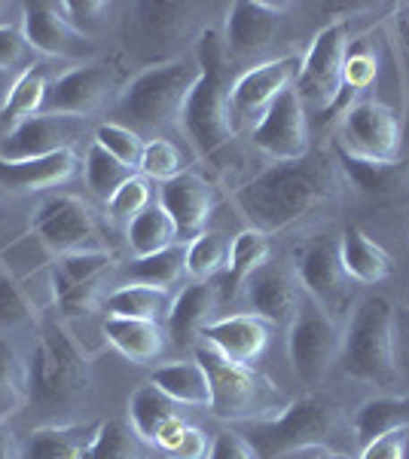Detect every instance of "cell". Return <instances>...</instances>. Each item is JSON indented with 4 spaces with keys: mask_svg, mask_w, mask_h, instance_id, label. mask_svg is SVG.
Listing matches in <instances>:
<instances>
[{
    "mask_svg": "<svg viewBox=\"0 0 409 459\" xmlns=\"http://www.w3.org/2000/svg\"><path fill=\"white\" fill-rule=\"evenodd\" d=\"M342 190V169L324 153L278 162L235 194V205L260 233H278L318 212Z\"/></svg>",
    "mask_w": 409,
    "mask_h": 459,
    "instance_id": "1",
    "label": "cell"
},
{
    "mask_svg": "<svg viewBox=\"0 0 409 459\" xmlns=\"http://www.w3.org/2000/svg\"><path fill=\"white\" fill-rule=\"evenodd\" d=\"M92 389V365L68 328L43 322L28 361V407L40 423L68 426Z\"/></svg>",
    "mask_w": 409,
    "mask_h": 459,
    "instance_id": "2",
    "label": "cell"
},
{
    "mask_svg": "<svg viewBox=\"0 0 409 459\" xmlns=\"http://www.w3.org/2000/svg\"><path fill=\"white\" fill-rule=\"evenodd\" d=\"M244 441L260 459H281L309 447H324L327 454H342L358 447L354 429L339 404L324 395H306L290 402L278 417L251 423Z\"/></svg>",
    "mask_w": 409,
    "mask_h": 459,
    "instance_id": "3",
    "label": "cell"
},
{
    "mask_svg": "<svg viewBox=\"0 0 409 459\" xmlns=\"http://www.w3.org/2000/svg\"><path fill=\"white\" fill-rule=\"evenodd\" d=\"M196 361L205 368L208 386H211V404L208 411L217 420L229 423H263L278 417L290 404V398L281 392L266 374H260L254 365L229 361L208 346L205 340L196 343Z\"/></svg>",
    "mask_w": 409,
    "mask_h": 459,
    "instance_id": "4",
    "label": "cell"
},
{
    "mask_svg": "<svg viewBox=\"0 0 409 459\" xmlns=\"http://www.w3.org/2000/svg\"><path fill=\"white\" fill-rule=\"evenodd\" d=\"M339 365L352 380L391 389L400 380L397 346H394V307L388 298L373 294L361 300L342 331Z\"/></svg>",
    "mask_w": 409,
    "mask_h": 459,
    "instance_id": "5",
    "label": "cell"
},
{
    "mask_svg": "<svg viewBox=\"0 0 409 459\" xmlns=\"http://www.w3.org/2000/svg\"><path fill=\"white\" fill-rule=\"evenodd\" d=\"M196 62L202 65V80L192 89L183 108V129L202 157L217 153L235 138L229 117V80H226V43L214 31H205L196 43Z\"/></svg>",
    "mask_w": 409,
    "mask_h": 459,
    "instance_id": "6",
    "label": "cell"
},
{
    "mask_svg": "<svg viewBox=\"0 0 409 459\" xmlns=\"http://www.w3.org/2000/svg\"><path fill=\"white\" fill-rule=\"evenodd\" d=\"M199 80H202V65L196 58L153 62L125 86L120 99L123 117H129L138 135L177 123Z\"/></svg>",
    "mask_w": 409,
    "mask_h": 459,
    "instance_id": "7",
    "label": "cell"
},
{
    "mask_svg": "<svg viewBox=\"0 0 409 459\" xmlns=\"http://www.w3.org/2000/svg\"><path fill=\"white\" fill-rule=\"evenodd\" d=\"M294 270L300 276V285L309 300H315L330 318L352 316L354 298H358V282L348 276L345 264L339 255V239L330 236H315L302 242L294 251Z\"/></svg>",
    "mask_w": 409,
    "mask_h": 459,
    "instance_id": "8",
    "label": "cell"
},
{
    "mask_svg": "<svg viewBox=\"0 0 409 459\" xmlns=\"http://www.w3.org/2000/svg\"><path fill=\"white\" fill-rule=\"evenodd\" d=\"M302 58L300 56H285L263 62L257 68L244 71L239 80L229 89V117H233V132H254L257 123L266 117L275 101L296 86L300 77Z\"/></svg>",
    "mask_w": 409,
    "mask_h": 459,
    "instance_id": "9",
    "label": "cell"
},
{
    "mask_svg": "<svg viewBox=\"0 0 409 459\" xmlns=\"http://www.w3.org/2000/svg\"><path fill=\"white\" fill-rule=\"evenodd\" d=\"M290 361L302 383L318 386L330 374L333 361H339L342 352V328L337 318H330L315 300H302L300 313L290 325L287 337Z\"/></svg>",
    "mask_w": 409,
    "mask_h": 459,
    "instance_id": "10",
    "label": "cell"
},
{
    "mask_svg": "<svg viewBox=\"0 0 409 459\" xmlns=\"http://www.w3.org/2000/svg\"><path fill=\"white\" fill-rule=\"evenodd\" d=\"M348 25L345 22H333L324 31L315 34L306 58H302L300 77H296V92H300L302 105L311 110H324L339 105L342 99V62H345L348 49Z\"/></svg>",
    "mask_w": 409,
    "mask_h": 459,
    "instance_id": "11",
    "label": "cell"
},
{
    "mask_svg": "<svg viewBox=\"0 0 409 459\" xmlns=\"http://www.w3.org/2000/svg\"><path fill=\"white\" fill-rule=\"evenodd\" d=\"M31 230L37 239L49 251H55L58 257L73 255V251L101 248L98 218L83 199L71 194H55L43 199L31 218Z\"/></svg>",
    "mask_w": 409,
    "mask_h": 459,
    "instance_id": "12",
    "label": "cell"
},
{
    "mask_svg": "<svg viewBox=\"0 0 409 459\" xmlns=\"http://www.w3.org/2000/svg\"><path fill=\"white\" fill-rule=\"evenodd\" d=\"M400 138L404 126L391 108H385L382 101H358L342 114L337 147L358 160L394 162L400 160Z\"/></svg>",
    "mask_w": 409,
    "mask_h": 459,
    "instance_id": "13",
    "label": "cell"
},
{
    "mask_svg": "<svg viewBox=\"0 0 409 459\" xmlns=\"http://www.w3.org/2000/svg\"><path fill=\"white\" fill-rule=\"evenodd\" d=\"M116 257L104 248L95 251H73L62 255L52 264V294L64 316L89 313L98 300L104 279L110 276Z\"/></svg>",
    "mask_w": 409,
    "mask_h": 459,
    "instance_id": "14",
    "label": "cell"
},
{
    "mask_svg": "<svg viewBox=\"0 0 409 459\" xmlns=\"http://www.w3.org/2000/svg\"><path fill=\"white\" fill-rule=\"evenodd\" d=\"M251 142L275 162H296L309 157V117L296 89H287L266 110V117L251 132Z\"/></svg>",
    "mask_w": 409,
    "mask_h": 459,
    "instance_id": "15",
    "label": "cell"
},
{
    "mask_svg": "<svg viewBox=\"0 0 409 459\" xmlns=\"http://www.w3.org/2000/svg\"><path fill=\"white\" fill-rule=\"evenodd\" d=\"M199 6L192 4H135L129 10V47L144 58L166 56L196 28Z\"/></svg>",
    "mask_w": 409,
    "mask_h": 459,
    "instance_id": "16",
    "label": "cell"
},
{
    "mask_svg": "<svg viewBox=\"0 0 409 459\" xmlns=\"http://www.w3.org/2000/svg\"><path fill=\"white\" fill-rule=\"evenodd\" d=\"M244 300L251 316L263 318L278 328H290L302 307V285L294 264H269L266 261L254 276L244 282Z\"/></svg>",
    "mask_w": 409,
    "mask_h": 459,
    "instance_id": "17",
    "label": "cell"
},
{
    "mask_svg": "<svg viewBox=\"0 0 409 459\" xmlns=\"http://www.w3.org/2000/svg\"><path fill=\"white\" fill-rule=\"evenodd\" d=\"M114 92V74L104 65H77L49 83L43 114L58 117H92L107 105Z\"/></svg>",
    "mask_w": 409,
    "mask_h": 459,
    "instance_id": "18",
    "label": "cell"
},
{
    "mask_svg": "<svg viewBox=\"0 0 409 459\" xmlns=\"http://www.w3.org/2000/svg\"><path fill=\"white\" fill-rule=\"evenodd\" d=\"M21 34L34 53L55 58H86L92 40L58 13V4H21Z\"/></svg>",
    "mask_w": 409,
    "mask_h": 459,
    "instance_id": "19",
    "label": "cell"
},
{
    "mask_svg": "<svg viewBox=\"0 0 409 459\" xmlns=\"http://www.w3.org/2000/svg\"><path fill=\"white\" fill-rule=\"evenodd\" d=\"M287 4H266V0H239L226 13V53L235 58H251L263 53L275 40Z\"/></svg>",
    "mask_w": 409,
    "mask_h": 459,
    "instance_id": "20",
    "label": "cell"
},
{
    "mask_svg": "<svg viewBox=\"0 0 409 459\" xmlns=\"http://www.w3.org/2000/svg\"><path fill=\"white\" fill-rule=\"evenodd\" d=\"M159 205L166 209V214L175 221L177 227V239H196L205 233L208 221L214 212V190L208 187V181L196 172H183L177 178L166 181L159 194Z\"/></svg>",
    "mask_w": 409,
    "mask_h": 459,
    "instance_id": "21",
    "label": "cell"
},
{
    "mask_svg": "<svg viewBox=\"0 0 409 459\" xmlns=\"http://www.w3.org/2000/svg\"><path fill=\"white\" fill-rule=\"evenodd\" d=\"M73 117H58V114H37L13 126L4 138H0V157L4 160H37V157H52L58 151L73 147V132L71 126Z\"/></svg>",
    "mask_w": 409,
    "mask_h": 459,
    "instance_id": "22",
    "label": "cell"
},
{
    "mask_svg": "<svg viewBox=\"0 0 409 459\" xmlns=\"http://www.w3.org/2000/svg\"><path fill=\"white\" fill-rule=\"evenodd\" d=\"M202 340L214 346L223 359L239 361V365H254L269 346V322L242 313V316H223L205 325Z\"/></svg>",
    "mask_w": 409,
    "mask_h": 459,
    "instance_id": "23",
    "label": "cell"
},
{
    "mask_svg": "<svg viewBox=\"0 0 409 459\" xmlns=\"http://www.w3.org/2000/svg\"><path fill=\"white\" fill-rule=\"evenodd\" d=\"M77 172V151H58L52 157L37 160H4L0 157V187L13 190V194H40L52 190L58 184L71 181Z\"/></svg>",
    "mask_w": 409,
    "mask_h": 459,
    "instance_id": "24",
    "label": "cell"
},
{
    "mask_svg": "<svg viewBox=\"0 0 409 459\" xmlns=\"http://www.w3.org/2000/svg\"><path fill=\"white\" fill-rule=\"evenodd\" d=\"M217 285L211 282H192L171 300L168 309V337L181 350H196L202 340L205 325L214 322V309H217Z\"/></svg>",
    "mask_w": 409,
    "mask_h": 459,
    "instance_id": "25",
    "label": "cell"
},
{
    "mask_svg": "<svg viewBox=\"0 0 409 459\" xmlns=\"http://www.w3.org/2000/svg\"><path fill=\"white\" fill-rule=\"evenodd\" d=\"M339 169L363 196L370 199H400L409 190V162L394 160V162H373V160H358L348 157L337 147Z\"/></svg>",
    "mask_w": 409,
    "mask_h": 459,
    "instance_id": "26",
    "label": "cell"
},
{
    "mask_svg": "<svg viewBox=\"0 0 409 459\" xmlns=\"http://www.w3.org/2000/svg\"><path fill=\"white\" fill-rule=\"evenodd\" d=\"M104 337H107L110 346H114L120 355H125L129 361L147 365V361H156L162 352H166L168 331H162L159 322L107 316L104 318Z\"/></svg>",
    "mask_w": 409,
    "mask_h": 459,
    "instance_id": "27",
    "label": "cell"
},
{
    "mask_svg": "<svg viewBox=\"0 0 409 459\" xmlns=\"http://www.w3.org/2000/svg\"><path fill=\"white\" fill-rule=\"evenodd\" d=\"M339 255H342V264H345L348 276H352L358 285L385 282L394 270V264H391V257L385 255V248H379L376 242L358 227H348L345 233H342Z\"/></svg>",
    "mask_w": 409,
    "mask_h": 459,
    "instance_id": "28",
    "label": "cell"
},
{
    "mask_svg": "<svg viewBox=\"0 0 409 459\" xmlns=\"http://www.w3.org/2000/svg\"><path fill=\"white\" fill-rule=\"evenodd\" d=\"M159 392H166L171 402L181 407H208L211 404V386H208V374L199 361H175V365H162L150 374V380Z\"/></svg>",
    "mask_w": 409,
    "mask_h": 459,
    "instance_id": "29",
    "label": "cell"
},
{
    "mask_svg": "<svg viewBox=\"0 0 409 459\" xmlns=\"http://www.w3.org/2000/svg\"><path fill=\"white\" fill-rule=\"evenodd\" d=\"M175 420H183L181 404L171 402L166 392H159L153 383H144L129 402V423L138 432L141 441L156 444L159 432Z\"/></svg>",
    "mask_w": 409,
    "mask_h": 459,
    "instance_id": "30",
    "label": "cell"
},
{
    "mask_svg": "<svg viewBox=\"0 0 409 459\" xmlns=\"http://www.w3.org/2000/svg\"><path fill=\"white\" fill-rule=\"evenodd\" d=\"M354 438L363 444L409 429V398H370L354 413Z\"/></svg>",
    "mask_w": 409,
    "mask_h": 459,
    "instance_id": "31",
    "label": "cell"
},
{
    "mask_svg": "<svg viewBox=\"0 0 409 459\" xmlns=\"http://www.w3.org/2000/svg\"><path fill=\"white\" fill-rule=\"evenodd\" d=\"M98 426H40L25 444V459H83Z\"/></svg>",
    "mask_w": 409,
    "mask_h": 459,
    "instance_id": "32",
    "label": "cell"
},
{
    "mask_svg": "<svg viewBox=\"0 0 409 459\" xmlns=\"http://www.w3.org/2000/svg\"><path fill=\"white\" fill-rule=\"evenodd\" d=\"M47 92H49V68L43 62L28 65V68L13 80L10 95H6L4 108H0V120L19 126L21 120H28V117L43 114Z\"/></svg>",
    "mask_w": 409,
    "mask_h": 459,
    "instance_id": "33",
    "label": "cell"
},
{
    "mask_svg": "<svg viewBox=\"0 0 409 459\" xmlns=\"http://www.w3.org/2000/svg\"><path fill=\"white\" fill-rule=\"evenodd\" d=\"M28 407V361L10 337H0V423Z\"/></svg>",
    "mask_w": 409,
    "mask_h": 459,
    "instance_id": "34",
    "label": "cell"
},
{
    "mask_svg": "<svg viewBox=\"0 0 409 459\" xmlns=\"http://www.w3.org/2000/svg\"><path fill=\"white\" fill-rule=\"evenodd\" d=\"M187 273V246H171L166 251H156V255L135 257L125 266V276L135 285H150L159 291H168L171 285L181 282V276Z\"/></svg>",
    "mask_w": 409,
    "mask_h": 459,
    "instance_id": "35",
    "label": "cell"
},
{
    "mask_svg": "<svg viewBox=\"0 0 409 459\" xmlns=\"http://www.w3.org/2000/svg\"><path fill=\"white\" fill-rule=\"evenodd\" d=\"M266 261H269V239H266V233H260L254 227L242 230L233 239L229 261H226V282H223V288L229 291V298H233L239 288H244V282H248Z\"/></svg>",
    "mask_w": 409,
    "mask_h": 459,
    "instance_id": "36",
    "label": "cell"
},
{
    "mask_svg": "<svg viewBox=\"0 0 409 459\" xmlns=\"http://www.w3.org/2000/svg\"><path fill=\"white\" fill-rule=\"evenodd\" d=\"M104 309L110 316L120 318H141V322H159L162 316H168L171 309V298L168 291H159V288L150 285H123L104 300Z\"/></svg>",
    "mask_w": 409,
    "mask_h": 459,
    "instance_id": "37",
    "label": "cell"
},
{
    "mask_svg": "<svg viewBox=\"0 0 409 459\" xmlns=\"http://www.w3.org/2000/svg\"><path fill=\"white\" fill-rule=\"evenodd\" d=\"M83 459H147L144 441L125 420H104L95 429Z\"/></svg>",
    "mask_w": 409,
    "mask_h": 459,
    "instance_id": "38",
    "label": "cell"
},
{
    "mask_svg": "<svg viewBox=\"0 0 409 459\" xmlns=\"http://www.w3.org/2000/svg\"><path fill=\"white\" fill-rule=\"evenodd\" d=\"M129 246L135 251V257H147V255H156V251L177 246V227L162 205H150V209L141 212L138 218L132 221Z\"/></svg>",
    "mask_w": 409,
    "mask_h": 459,
    "instance_id": "39",
    "label": "cell"
},
{
    "mask_svg": "<svg viewBox=\"0 0 409 459\" xmlns=\"http://www.w3.org/2000/svg\"><path fill=\"white\" fill-rule=\"evenodd\" d=\"M132 175H138L135 169L123 166V162L116 157H110L101 144L89 147V153H86V184H89V190H92L95 196L110 199L125 181H129Z\"/></svg>",
    "mask_w": 409,
    "mask_h": 459,
    "instance_id": "40",
    "label": "cell"
},
{
    "mask_svg": "<svg viewBox=\"0 0 409 459\" xmlns=\"http://www.w3.org/2000/svg\"><path fill=\"white\" fill-rule=\"evenodd\" d=\"M376 77H379V56H376L373 43H367V40L348 43L345 62H342V95L345 92L358 95L361 89L373 86Z\"/></svg>",
    "mask_w": 409,
    "mask_h": 459,
    "instance_id": "41",
    "label": "cell"
},
{
    "mask_svg": "<svg viewBox=\"0 0 409 459\" xmlns=\"http://www.w3.org/2000/svg\"><path fill=\"white\" fill-rule=\"evenodd\" d=\"M229 246L220 233H202L187 246V273L199 282H208L214 273L226 270Z\"/></svg>",
    "mask_w": 409,
    "mask_h": 459,
    "instance_id": "42",
    "label": "cell"
},
{
    "mask_svg": "<svg viewBox=\"0 0 409 459\" xmlns=\"http://www.w3.org/2000/svg\"><path fill=\"white\" fill-rule=\"evenodd\" d=\"M95 144H101L110 157H116L123 166L129 169H141V157H144V138L138 135L132 126H123V123H101L95 129Z\"/></svg>",
    "mask_w": 409,
    "mask_h": 459,
    "instance_id": "43",
    "label": "cell"
},
{
    "mask_svg": "<svg viewBox=\"0 0 409 459\" xmlns=\"http://www.w3.org/2000/svg\"><path fill=\"white\" fill-rule=\"evenodd\" d=\"M141 172L147 178H156V181H171V178L187 172V166H183V157L175 144L166 142V138H153V142L144 144Z\"/></svg>",
    "mask_w": 409,
    "mask_h": 459,
    "instance_id": "44",
    "label": "cell"
},
{
    "mask_svg": "<svg viewBox=\"0 0 409 459\" xmlns=\"http://www.w3.org/2000/svg\"><path fill=\"white\" fill-rule=\"evenodd\" d=\"M147 209H150V184L141 175H132L129 181L107 199V212L114 221H129L132 224V221Z\"/></svg>",
    "mask_w": 409,
    "mask_h": 459,
    "instance_id": "45",
    "label": "cell"
},
{
    "mask_svg": "<svg viewBox=\"0 0 409 459\" xmlns=\"http://www.w3.org/2000/svg\"><path fill=\"white\" fill-rule=\"evenodd\" d=\"M58 13H62L80 34L89 37L107 25L110 4H104V0H62V4H58Z\"/></svg>",
    "mask_w": 409,
    "mask_h": 459,
    "instance_id": "46",
    "label": "cell"
},
{
    "mask_svg": "<svg viewBox=\"0 0 409 459\" xmlns=\"http://www.w3.org/2000/svg\"><path fill=\"white\" fill-rule=\"evenodd\" d=\"M34 316L31 294L13 276H0V325H21Z\"/></svg>",
    "mask_w": 409,
    "mask_h": 459,
    "instance_id": "47",
    "label": "cell"
},
{
    "mask_svg": "<svg viewBox=\"0 0 409 459\" xmlns=\"http://www.w3.org/2000/svg\"><path fill=\"white\" fill-rule=\"evenodd\" d=\"M28 56H31V47H28L25 34H21V22H16V25H0V71L6 74L19 68L25 71Z\"/></svg>",
    "mask_w": 409,
    "mask_h": 459,
    "instance_id": "48",
    "label": "cell"
},
{
    "mask_svg": "<svg viewBox=\"0 0 409 459\" xmlns=\"http://www.w3.org/2000/svg\"><path fill=\"white\" fill-rule=\"evenodd\" d=\"M208 454H211V438L202 432V429L190 426L183 429V435L177 438L175 447L168 450V459H208Z\"/></svg>",
    "mask_w": 409,
    "mask_h": 459,
    "instance_id": "49",
    "label": "cell"
},
{
    "mask_svg": "<svg viewBox=\"0 0 409 459\" xmlns=\"http://www.w3.org/2000/svg\"><path fill=\"white\" fill-rule=\"evenodd\" d=\"M208 459H260L254 454V447H251L248 441H244L242 432H217L211 441V454Z\"/></svg>",
    "mask_w": 409,
    "mask_h": 459,
    "instance_id": "50",
    "label": "cell"
},
{
    "mask_svg": "<svg viewBox=\"0 0 409 459\" xmlns=\"http://www.w3.org/2000/svg\"><path fill=\"white\" fill-rule=\"evenodd\" d=\"M358 459H406V432H391L363 444Z\"/></svg>",
    "mask_w": 409,
    "mask_h": 459,
    "instance_id": "51",
    "label": "cell"
},
{
    "mask_svg": "<svg viewBox=\"0 0 409 459\" xmlns=\"http://www.w3.org/2000/svg\"><path fill=\"white\" fill-rule=\"evenodd\" d=\"M394 346H397V368L409 377V307L394 313Z\"/></svg>",
    "mask_w": 409,
    "mask_h": 459,
    "instance_id": "52",
    "label": "cell"
},
{
    "mask_svg": "<svg viewBox=\"0 0 409 459\" xmlns=\"http://www.w3.org/2000/svg\"><path fill=\"white\" fill-rule=\"evenodd\" d=\"M0 459H25L16 432H13L6 423H0Z\"/></svg>",
    "mask_w": 409,
    "mask_h": 459,
    "instance_id": "53",
    "label": "cell"
},
{
    "mask_svg": "<svg viewBox=\"0 0 409 459\" xmlns=\"http://www.w3.org/2000/svg\"><path fill=\"white\" fill-rule=\"evenodd\" d=\"M13 13H21V4H4V0H0V25H16V22L10 19Z\"/></svg>",
    "mask_w": 409,
    "mask_h": 459,
    "instance_id": "54",
    "label": "cell"
},
{
    "mask_svg": "<svg viewBox=\"0 0 409 459\" xmlns=\"http://www.w3.org/2000/svg\"><path fill=\"white\" fill-rule=\"evenodd\" d=\"M10 89H13V83H10V74L0 71V108H4L6 95H10Z\"/></svg>",
    "mask_w": 409,
    "mask_h": 459,
    "instance_id": "55",
    "label": "cell"
},
{
    "mask_svg": "<svg viewBox=\"0 0 409 459\" xmlns=\"http://www.w3.org/2000/svg\"><path fill=\"white\" fill-rule=\"evenodd\" d=\"M404 25H406V34H409V4L404 6Z\"/></svg>",
    "mask_w": 409,
    "mask_h": 459,
    "instance_id": "56",
    "label": "cell"
},
{
    "mask_svg": "<svg viewBox=\"0 0 409 459\" xmlns=\"http://www.w3.org/2000/svg\"><path fill=\"white\" fill-rule=\"evenodd\" d=\"M318 459H345L342 454H324V456H318Z\"/></svg>",
    "mask_w": 409,
    "mask_h": 459,
    "instance_id": "57",
    "label": "cell"
}]
</instances>
